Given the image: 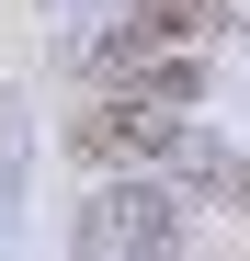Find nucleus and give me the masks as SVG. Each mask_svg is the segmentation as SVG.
<instances>
[{
    "label": "nucleus",
    "mask_w": 250,
    "mask_h": 261,
    "mask_svg": "<svg viewBox=\"0 0 250 261\" xmlns=\"http://www.w3.org/2000/svg\"><path fill=\"white\" fill-rule=\"evenodd\" d=\"M182 125H193V102L148 91V80H114V91L68 125V148H80V159H103V170H114V159H171V148H182Z\"/></svg>",
    "instance_id": "obj_1"
},
{
    "label": "nucleus",
    "mask_w": 250,
    "mask_h": 261,
    "mask_svg": "<svg viewBox=\"0 0 250 261\" xmlns=\"http://www.w3.org/2000/svg\"><path fill=\"white\" fill-rule=\"evenodd\" d=\"M182 227H171V204L159 193H103L91 216H80V250H171Z\"/></svg>",
    "instance_id": "obj_2"
}]
</instances>
